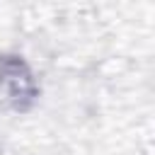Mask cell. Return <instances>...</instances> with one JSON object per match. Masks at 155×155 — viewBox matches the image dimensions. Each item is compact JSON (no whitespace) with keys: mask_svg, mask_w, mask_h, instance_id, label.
<instances>
[{"mask_svg":"<svg viewBox=\"0 0 155 155\" xmlns=\"http://www.w3.org/2000/svg\"><path fill=\"white\" fill-rule=\"evenodd\" d=\"M0 85L7 92V99L17 107H24L34 97V82L27 70V65L17 58H5L0 63Z\"/></svg>","mask_w":155,"mask_h":155,"instance_id":"obj_1","label":"cell"}]
</instances>
